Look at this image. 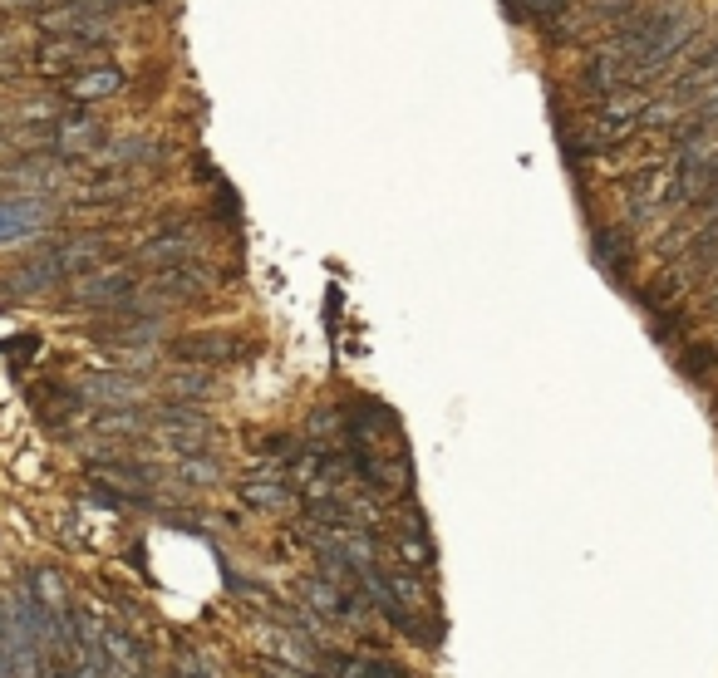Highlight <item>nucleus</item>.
Masks as SVG:
<instances>
[{
	"label": "nucleus",
	"instance_id": "f257e3e1",
	"mask_svg": "<svg viewBox=\"0 0 718 678\" xmlns=\"http://www.w3.org/2000/svg\"><path fill=\"white\" fill-rule=\"evenodd\" d=\"M694 35V15L684 5H669V10H645L635 15L586 69V79L596 89H610V84H630V79H645L655 74L669 55L684 50V40Z\"/></svg>",
	"mask_w": 718,
	"mask_h": 678
},
{
	"label": "nucleus",
	"instance_id": "f03ea898",
	"mask_svg": "<svg viewBox=\"0 0 718 678\" xmlns=\"http://www.w3.org/2000/svg\"><path fill=\"white\" fill-rule=\"evenodd\" d=\"M40 25L50 35H69V40H89L99 45L109 35V15H104V0H64L55 10H40Z\"/></svg>",
	"mask_w": 718,
	"mask_h": 678
},
{
	"label": "nucleus",
	"instance_id": "7ed1b4c3",
	"mask_svg": "<svg viewBox=\"0 0 718 678\" xmlns=\"http://www.w3.org/2000/svg\"><path fill=\"white\" fill-rule=\"evenodd\" d=\"M699 84H718V40L704 50V55H694V64L684 69V79L674 84V99H664V104H655V109L645 113L650 123H664V118H674V113L684 109L694 94H699Z\"/></svg>",
	"mask_w": 718,
	"mask_h": 678
},
{
	"label": "nucleus",
	"instance_id": "20e7f679",
	"mask_svg": "<svg viewBox=\"0 0 718 678\" xmlns=\"http://www.w3.org/2000/svg\"><path fill=\"white\" fill-rule=\"evenodd\" d=\"M305 600H310V610H315L320 620H335V624H359L364 620V600L345 595L330 575H325V580H305Z\"/></svg>",
	"mask_w": 718,
	"mask_h": 678
},
{
	"label": "nucleus",
	"instance_id": "39448f33",
	"mask_svg": "<svg viewBox=\"0 0 718 678\" xmlns=\"http://www.w3.org/2000/svg\"><path fill=\"white\" fill-rule=\"evenodd\" d=\"M45 222H50V212L40 197H0V246L35 236Z\"/></svg>",
	"mask_w": 718,
	"mask_h": 678
},
{
	"label": "nucleus",
	"instance_id": "423d86ee",
	"mask_svg": "<svg viewBox=\"0 0 718 678\" xmlns=\"http://www.w3.org/2000/svg\"><path fill=\"white\" fill-rule=\"evenodd\" d=\"M128 295H133V276H128V271H104V276H89V281L79 285L69 305L109 310V305H128Z\"/></svg>",
	"mask_w": 718,
	"mask_h": 678
},
{
	"label": "nucleus",
	"instance_id": "0eeeda50",
	"mask_svg": "<svg viewBox=\"0 0 718 678\" xmlns=\"http://www.w3.org/2000/svg\"><path fill=\"white\" fill-rule=\"evenodd\" d=\"M241 502L256 511H286L291 507V482L281 472H261V477H246L241 482Z\"/></svg>",
	"mask_w": 718,
	"mask_h": 678
},
{
	"label": "nucleus",
	"instance_id": "6e6552de",
	"mask_svg": "<svg viewBox=\"0 0 718 678\" xmlns=\"http://www.w3.org/2000/svg\"><path fill=\"white\" fill-rule=\"evenodd\" d=\"M119 89H123L119 69H79V74H69V84H64V94H69L74 104H94V99H109V94H119Z\"/></svg>",
	"mask_w": 718,
	"mask_h": 678
},
{
	"label": "nucleus",
	"instance_id": "1a4fd4ad",
	"mask_svg": "<svg viewBox=\"0 0 718 678\" xmlns=\"http://www.w3.org/2000/svg\"><path fill=\"white\" fill-rule=\"evenodd\" d=\"M89 55H94V45H89V40H69V35H50V40L40 45V64H45V69H60V74L89 69Z\"/></svg>",
	"mask_w": 718,
	"mask_h": 678
},
{
	"label": "nucleus",
	"instance_id": "9d476101",
	"mask_svg": "<svg viewBox=\"0 0 718 678\" xmlns=\"http://www.w3.org/2000/svg\"><path fill=\"white\" fill-rule=\"evenodd\" d=\"M173 354L178 359H197V364H222V359L241 354V344L232 335H192V339H178Z\"/></svg>",
	"mask_w": 718,
	"mask_h": 678
},
{
	"label": "nucleus",
	"instance_id": "9b49d317",
	"mask_svg": "<svg viewBox=\"0 0 718 678\" xmlns=\"http://www.w3.org/2000/svg\"><path fill=\"white\" fill-rule=\"evenodd\" d=\"M79 394L109 398V403L119 408V403H138V398H143V384H138V379H123V374H89V379L79 384Z\"/></svg>",
	"mask_w": 718,
	"mask_h": 678
},
{
	"label": "nucleus",
	"instance_id": "f8f14e48",
	"mask_svg": "<svg viewBox=\"0 0 718 678\" xmlns=\"http://www.w3.org/2000/svg\"><path fill=\"white\" fill-rule=\"evenodd\" d=\"M89 472H104V477H114L123 487H148V482H158V472H153L148 462H128V457H89Z\"/></svg>",
	"mask_w": 718,
	"mask_h": 678
},
{
	"label": "nucleus",
	"instance_id": "ddd939ff",
	"mask_svg": "<svg viewBox=\"0 0 718 678\" xmlns=\"http://www.w3.org/2000/svg\"><path fill=\"white\" fill-rule=\"evenodd\" d=\"M138 261H148V266H187L192 261V241L187 236H158V241H148L143 251H138Z\"/></svg>",
	"mask_w": 718,
	"mask_h": 678
},
{
	"label": "nucleus",
	"instance_id": "4468645a",
	"mask_svg": "<svg viewBox=\"0 0 718 678\" xmlns=\"http://www.w3.org/2000/svg\"><path fill=\"white\" fill-rule=\"evenodd\" d=\"M99 143V123L94 118H64L60 133H55V148L60 153H84V148H94Z\"/></svg>",
	"mask_w": 718,
	"mask_h": 678
},
{
	"label": "nucleus",
	"instance_id": "2eb2a0df",
	"mask_svg": "<svg viewBox=\"0 0 718 678\" xmlns=\"http://www.w3.org/2000/svg\"><path fill=\"white\" fill-rule=\"evenodd\" d=\"M394 556H399V561H404V570H428V565H433V546H428V536H423V531H399V536H394Z\"/></svg>",
	"mask_w": 718,
	"mask_h": 678
},
{
	"label": "nucleus",
	"instance_id": "dca6fc26",
	"mask_svg": "<svg viewBox=\"0 0 718 678\" xmlns=\"http://www.w3.org/2000/svg\"><path fill=\"white\" fill-rule=\"evenodd\" d=\"M178 477L187 487H217L222 482V467L212 462V457H197V452H187L178 462Z\"/></svg>",
	"mask_w": 718,
	"mask_h": 678
},
{
	"label": "nucleus",
	"instance_id": "f3484780",
	"mask_svg": "<svg viewBox=\"0 0 718 678\" xmlns=\"http://www.w3.org/2000/svg\"><path fill=\"white\" fill-rule=\"evenodd\" d=\"M178 678H217L202 654H178Z\"/></svg>",
	"mask_w": 718,
	"mask_h": 678
},
{
	"label": "nucleus",
	"instance_id": "a211bd4d",
	"mask_svg": "<svg viewBox=\"0 0 718 678\" xmlns=\"http://www.w3.org/2000/svg\"><path fill=\"white\" fill-rule=\"evenodd\" d=\"M566 5H571V0H522L527 15H561Z\"/></svg>",
	"mask_w": 718,
	"mask_h": 678
},
{
	"label": "nucleus",
	"instance_id": "6ab92c4d",
	"mask_svg": "<svg viewBox=\"0 0 718 678\" xmlns=\"http://www.w3.org/2000/svg\"><path fill=\"white\" fill-rule=\"evenodd\" d=\"M0 118H5V113H0Z\"/></svg>",
	"mask_w": 718,
	"mask_h": 678
}]
</instances>
